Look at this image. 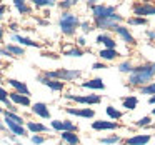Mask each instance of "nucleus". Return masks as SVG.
Instances as JSON below:
<instances>
[{
  "instance_id": "1",
  "label": "nucleus",
  "mask_w": 155,
  "mask_h": 145,
  "mask_svg": "<svg viewBox=\"0 0 155 145\" xmlns=\"http://www.w3.org/2000/svg\"><path fill=\"white\" fill-rule=\"evenodd\" d=\"M155 77V64H145L140 67H134V70L128 75L130 85H148L152 84V78Z\"/></svg>"
},
{
  "instance_id": "2",
  "label": "nucleus",
  "mask_w": 155,
  "mask_h": 145,
  "mask_svg": "<svg viewBox=\"0 0 155 145\" xmlns=\"http://www.w3.org/2000/svg\"><path fill=\"white\" fill-rule=\"evenodd\" d=\"M80 25V20L75 14H70V12H62V15L58 17V27H60L62 34L65 35H74L75 30Z\"/></svg>"
},
{
  "instance_id": "3",
  "label": "nucleus",
  "mask_w": 155,
  "mask_h": 145,
  "mask_svg": "<svg viewBox=\"0 0 155 145\" xmlns=\"http://www.w3.org/2000/svg\"><path fill=\"white\" fill-rule=\"evenodd\" d=\"M44 77L47 78H52V80H60V82H70V80H75L82 75L80 70H70V68H58V70H54V72H44Z\"/></svg>"
},
{
  "instance_id": "4",
  "label": "nucleus",
  "mask_w": 155,
  "mask_h": 145,
  "mask_svg": "<svg viewBox=\"0 0 155 145\" xmlns=\"http://www.w3.org/2000/svg\"><path fill=\"white\" fill-rule=\"evenodd\" d=\"M92 12H94L95 20H104V18H108L117 14V8L112 7V5H105V4H95L92 5Z\"/></svg>"
},
{
  "instance_id": "5",
  "label": "nucleus",
  "mask_w": 155,
  "mask_h": 145,
  "mask_svg": "<svg viewBox=\"0 0 155 145\" xmlns=\"http://www.w3.org/2000/svg\"><path fill=\"white\" fill-rule=\"evenodd\" d=\"M132 10H134L135 15L143 18V17H147V15H155V5L148 4V2H137V4H134Z\"/></svg>"
},
{
  "instance_id": "6",
  "label": "nucleus",
  "mask_w": 155,
  "mask_h": 145,
  "mask_svg": "<svg viewBox=\"0 0 155 145\" xmlns=\"http://www.w3.org/2000/svg\"><path fill=\"white\" fill-rule=\"evenodd\" d=\"M65 98L74 100L77 104H87V105H97L100 104V97L98 95H65Z\"/></svg>"
},
{
  "instance_id": "7",
  "label": "nucleus",
  "mask_w": 155,
  "mask_h": 145,
  "mask_svg": "<svg viewBox=\"0 0 155 145\" xmlns=\"http://www.w3.org/2000/svg\"><path fill=\"white\" fill-rule=\"evenodd\" d=\"M122 20H124V18H122V15L115 14V15H112V17H108V18H104V20H95V24H97V27H98V28L112 30V28H114L115 25H120V22H122Z\"/></svg>"
},
{
  "instance_id": "8",
  "label": "nucleus",
  "mask_w": 155,
  "mask_h": 145,
  "mask_svg": "<svg viewBox=\"0 0 155 145\" xmlns=\"http://www.w3.org/2000/svg\"><path fill=\"white\" fill-rule=\"evenodd\" d=\"M50 127L57 132H77V125L70 120H52Z\"/></svg>"
},
{
  "instance_id": "9",
  "label": "nucleus",
  "mask_w": 155,
  "mask_h": 145,
  "mask_svg": "<svg viewBox=\"0 0 155 145\" xmlns=\"http://www.w3.org/2000/svg\"><path fill=\"white\" fill-rule=\"evenodd\" d=\"M112 32H115V34H118L120 35V38L124 42H127V44H130V45H135L137 42H135V38H134V35L128 32V28H125V27H122V25H115L114 28H112Z\"/></svg>"
},
{
  "instance_id": "10",
  "label": "nucleus",
  "mask_w": 155,
  "mask_h": 145,
  "mask_svg": "<svg viewBox=\"0 0 155 145\" xmlns=\"http://www.w3.org/2000/svg\"><path fill=\"white\" fill-rule=\"evenodd\" d=\"M38 82L40 84H44V85H47L50 90H54V92H62L64 90V82H60V80H52V78H47V77H44V75H38Z\"/></svg>"
},
{
  "instance_id": "11",
  "label": "nucleus",
  "mask_w": 155,
  "mask_h": 145,
  "mask_svg": "<svg viewBox=\"0 0 155 145\" xmlns=\"http://www.w3.org/2000/svg\"><path fill=\"white\" fill-rule=\"evenodd\" d=\"M10 40L12 42H17V45H20V47H40L38 42H34V40H30V38L22 37V35H18V34H12L10 35Z\"/></svg>"
},
{
  "instance_id": "12",
  "label": "nucleus",
  "mask_w": 155,
  "mask_h": 145,
  "mask_svg": "<svg viewBox=\"0 0 155 145\" xmlns=\"http://www.w3.org/2000/svg\"><path fill=\"white\" fill-rule=\"evenodd\" d=\"M7 82H8V85L14 87V92H17V94H20V95H25V97L30 95V90H28V87L25 85V82L15 80V78H8Z\"/></svg>"
},
{
  "instance_id": "13",
  "label": "nucleus",
  "mask_w": 155,
  "mask_h": 145,
  "mask_svg": "<svg viewBox=\"0 0 155 145\" xmlns=\"http://www.w3.org/2000/svg\"><path fill=\"white\" fill-rule=\"evenodd\" d=\"M8 100L14 105H24V107H28V105H30V97L20 95V94H17V92H10V94H8Z\"/></svg>"
},
{
  "instance_id": "14",
  "label": "nucleus",
  "mask_w": 155,
  "mask_h": 145,
  "mask_svg": "<svg viewBox=\"0 0 155 145\" xmlns=\"http://www.w3.org/2000/svg\"><path fill=\"white\" fill-rule=\"evenodd\" d=\"M65 112L70 115H77V117H84V118H92L95 115V112L92 108H72V107H67Z\"/></svg>"
},
{
  "instance_id": "15",
  "label": "nucleus",
  "mask_w": 155,
  "mask_h": 145,
  "mask_svg": "<svg viewBox=\"0 0 155 145\" xmlns=\"http://www.w3.org/2000/svg\"><path fill=\"white\" fill-rule=\"evenodd\" d=\"M32 112L42 118H50V110H48V107L44 102H37V104L32 105Z\"/></svg>"
},
{
  "instance_id": "16",
  "label": "nucleus",
  "mask_w": 155,
  "mask_h": 145,
  "mask_svg": "<svg viewBox=\"0 0 155 145\" xmlns=\"http://www.w3.org/2000/svg\"><path fill=\"white\" fill-rule=\"evenodd\" d=\"M118 127L117 122H107V120H97L92 124L94 130H115Z\"/></svg>"
},
{
  "instance_id": "17",
  "label": "nucleus",
  "mask_w": 155,
  "mask_h": 145,
  "mask_svg": "<svg viewBox=\"0 0 155 145\" xmlns=\"http://www.w3.org/2000/svg\"><path fill=\"white\" fill-rule=\"evenodd\" d=\"M150 135L148 133H142V135H134V137L127 138V145H145L150 142Z\"/></svg>"
},
{
  "instance_id": "18",
  "label": "nucleus",
  "mask_w": 155,
  "mask_h": 145,
  "mask_svg": "<svg viewBox=\"0 0 155 145\" xmlns=\"http://www.w3.org/2000/svg\"><path fill=\"white\" fill-rule=\"evenodd\" d=\"M97 44H102L105 48L115 50V45H117V42H115L114 38L110 37V35H107V34H100V35L97 37Z\"/></svg>"
},
{
  "instance_id": "19",
  "label": "nucleus",
  "mask_w": 155,
  "mask_h": 145,
  "mask_svg": "<svg viewBox=\"0 0 155 145\" xmlns=\"http://www.w3.org/2000/svg\"><path fill=\"white\" fill-rule=\"evenodd\" d=\"M5 125H7V128L12 132L14 135H20V137H24L25 133H27V130L24 128V125H18V124H14V122L7 120L5 118Z\"/></svg>"
},
{
  "instance_id": "20",
  "label": "nucleus",
  "mask_w": 155,
  "mask_h": 145,
  "mask_svg": "<svg viewBox=\"0 0 155 145\" xmlns=\"http://www.w3.org/2000/svg\"><path fill=\"white\" fill-rule=\"evenodd\" d=\"M84 88H94V90H104L105 88V84L102 78H92V80H87L82 84Z\"/></svg>"
},
{
  "instance_id": "21",
  "label": "nucleus",
  "mask_w": 155,
  "mask_h": 145,
  "mask_svg": "<svg viewBox=\"0 0 155 145\" xmlns=\"http://www.w3.org/2000/svg\"><path fill=\"white\" fill-rule=\"evenodd\" d=\"M60 135H62V140L67 142L68 145H78V142H80V138L75 132H60Z\"/></svg>"
},
{
  "instance_id": "22",
  "label": "nucleus",
  "mask_w": 155,
  "mask_h": 145,
  "mask_svg": "<svg viewBox=\"0 0 155 145\" xmlns=\"http://www.w3.org/2000/svg\"><path fill=\"white\" fill-rule=\"evenodd\" d=\"M14 7L17 8L18 14H22V15L32 14V7L27 4V2H24V0H14Z\"/></svg>"
},
{
  "instance_id": "23",
  "label": "nucleus",
  "mask_w": 155,
  "mask_h": 145,
  "mask_svg": "<svg viewBox=\"0 0 155 145\" xmlns=\"http://www.w3.org/2000/svg\"><path fill=\"white\" fill-rule=\"evenodd\" d=\"M27 128L34 133H44L48 132V127H45L44 124H38V122H27Z\"/></svg>"
},
{
  "instance_id": "24",
  "label": "nucleus",
  "mask_w": 155,
  "mask_h": 145,
  "mask_svg": "<svg viewBox=\"0 0 155 145\" xmlns=\"http://www.w3.org/2000/svg\"><path fill=\"white\" fill-rule=\"evenodd\" d=\"M5 50H7L8 54L12 55V57H14V55H17V57L25 55L24 47H20V45H15V44H7V45H5Z\"/></svg>"
},
{
  "instance_id": "25",
  "label": "nucleus",
  "mask_w": 155,
  "mask_h": 145,
  "mask_svg": "<svg viewBox=\"0 0 155 145\" xmlns=\"http://www.w3.org/2000/svg\"><path fill=\"white\" fill-rule=\"evenodd\" d=\"M0 102H4L5 105H7L8 108H10V112H17V108H15V105L12 104L10 100H8V92L5 90L2 85H0Z\"/></svg>"
},
{
  "instance_id": "26",
  "label": "nucleus",
  "mask_w": 155,
  "mask_h": 145,
  "mask_svg": "<svg viewBox=\"0 0 155 145\" xmlns=\"http://www.w3.org/2000/svg\"><path fill=\"white\" fill-rule=\"evenodd\" d=\"M98 55H100V58H104V60L110 62V60H115V58H117L120 54H118L117 50H110V48H102Z\"/></svg>"
},
{
  "instance_id": "27",
  "label": "nucleus",
  "mask_w": 155,
  "mask_h": 145,
  "mask_svg": "<svg viewBox=\"0 0 155 145\" xmlns=\"http://www.w3.org/2000/svg\"><path fill=\"white\" fill-rule=\"evenodd\" d=\"M122 104H124V108H127V110H135L137 108V97H134V95H130V97H125L124 100H122Z\"/></svg>"
},
{
  "instance_id": "28",
  "label": "nucleus",
  "mask_w": 155,
  "mask_h": 145,
  "mask_svg": "<svg viewBox=\"0 0 155 145\" xmlns=\"http://www.w3.org/2000/svg\"><path fill=\"white\" fill-rule=\"evenodd\" d=\"M4 118H7V120L14 122V124H18V125H24V118L20 117V115H17L15 112H10V110H5L4 112Z\"/></svg>"
},
{
  "instance_id": "29",
  "label": "nucleus",
  "mask_w": 155,
  "mask_h": 145,
  "mask_svg": "<svg viewBox=\"0 0 155 145\" xmlns=\"http://www.w3.org/2000/svg\"><path fill=\"white\" fill-rule=\"evenodd\" d=\"M65 55H68V57H82L84 50L80 47H68V48H65Z\"/></svg>"
},
{
  "instance_id": "30",
  "label": "nucleus",
  "mask_w": 155,
  "mask_h": 145,
  "mask_svg": "<svg viewBox=\"0 0 155 145\" xmlns=\"http://www.w3.org/2000/svg\"><path fill=\"white\" fill-rule=\"evenodd\" d=\"M120 140H122L120 135H112V137L100 138V143H104V145H114V143H118Z\"/></svg>"
},
{
  "instance_id": "31",
  "label": "nucleus",
  "mask_w": 155,
  "mask_h": 145,
  "mask_svg": "<svg viewBox=\"0 0 155 145\" xmlns=\"http://www.w3.org/2000/svg\"><path fill=\"white\" fill-rule=\"evenodd\" d=\"M107 115L110 118H114V120H118V118H122V112L117 110L115 107H112V105H108L107 107Z\"/></svg>"
},
{
  "instance_id": "32",
  "label": "nucleus",
  "mask_w": 155,
  "mask_h": 145,
  "mask_svg": "<svg viewBox=\"0 0 155 145\" xmlns=\"http://www.w3.org/2000/svg\"><path fill=\"white\" fill-rule=\"evenodd\" d=\"M140 92L143 95H155V82H152V84H148V85H143V87H140Z\"/></svg>"
},
{
  "instance_id": "33",
  "label": "nucleus",
  "mask_w": 155,
  "mask_h": 145,
  "mask_svg": "<svg viewBox=\"0 0 155 145\" xmlns=\"http://www.w3.org/2000/svg\"><path fill=\"white\" fill-rule=\"evenodd\" d=\"M118 70H120L122 74H130V72L134 70V67H132V64L128 60H125V62H122V64L118 65Z\"/></svg>"
},
{
  "instance_id": "34",
  "label": "nucleus",
  "mask_w": 155,
  "mask_h": 145,
  "mask_svg": "<svg viewBox=\"0 0 155 145\" xmlns=\"http://www.w3.org/2000/svg\"><path fill=\"white\" fill-rule=\"evenodd\" d=\"M35 7H54L55 2L54 0H34Z\"/></svg>"
},
{
  "instance_id": "35",
  "label": "nucleus",
  "mask_w": 155,
  "mask_h": 145,
  "mask_svg": "<svg viewBox=\"0 0 155 145\" xmlns=\"http://www.w3.org/2000/svg\"><path fill=\"white\" fill-rule=\"evenodd\" d=\"M75 4H77V2H74V0H65V2H60V4H58V7H60L62 10H65V12H67L68 8H70V7H74Z\"/></svg>"
},
{
  "instance_id": "36",
  "label": "nucleus",
  "mask_w": 155,
  "mask_h": 145,
  "mask_svg": "<svg viewBox=\"0 0 155 145\" xmlns=\"http://www.w3.org/2000/svg\"><path fill=\"white\" fill-rule=\"evenodd\" d=\"M30 140H32V143H34V145H42L45 140H47V138L42 137V135H32Z\"/></svg>"
},
{
  "instance_id": "37",
  "label": "nucleus",
  "mask_w": 155,
  "mask_h": 145,
  "mask_svg": "<svg viewBox=\"0 0 155 145\" xmlns=\"http://www.w3.org/2000/svg\"><path fill=\"white\" fill-rule=\"evenodd\" d=\"M128 24L130 25H145L147 20H145V18H140V17H134V18H128Z\"/></svg>"
},
{
  "instance_id": "38",
  "label": "nucleus",
  "mask_w": 155,
  "mask_h": 145,
  "mask_svg": "<svg viewBox=\"0 0 155 145\" xmlns=\"http://www.w3.org/2000/svg\"><path fill=\"white\" fill-rule=\"evenodd\" d=\"M150 122H152L150 117H143V118L135 122V125H137V127H147V125H150Z\"/></svg>"
},
{
  "instance_id": "39",
  "label": "nucleus",
  "mask_w": 155,
  "mask_h": 145,
  "mask_svg": "<svg viewBox=\"0 0 155 145\" xmlns=\"http://www.w3.org/2000/svg\"><path fill=\"white\" fill-rule=\"evenodd\" d=\"M78 27L82 28V32H84V34H88V32L94 30V28H92V25L88 24V22H80V25H78Z\"/></svg>"
},
{
  "instance_id": "40",
  "label": "nucleus",
  "mask_w": 155,
  "mask_h": 145,
  "mask_svg": "<svg viewBox=\"0 0 155 145\" xmlns=\"http://www.w3.org/2000/svg\"><path fill=\"white\" fill-rule=\"evenodd\" d=\"M5 12H7V7H5L4 4H0V20H2V18H4Z\"/></svg>"
},
{
  "instance_id": "41",
  "label": "nucleus",
  "mask_w": 155,
  "mask_h": 145,
  "mask_svg": "<svg viewBox=\"0 0 155 145\" xmlns=\"http://www.w3.org/2000/svg\"><path fill=\"white\" fill-rule=\"evenodd\" d=\"M92 67H94L95 70H102V68H107V67H105V64H94Z\"/></svg>"
},
{
  "instance_id": "42",
  "label": "nucleus",
  "mask_w": 155,
  "mask_h": 145,
  "mask_svg": "<svg viewBox=\"0 0 155 145\" xmlns=\"http://www.w3.org/2000/svg\"><path fill=\"white\" fill-rule=\"evenodd\" d=\"M0 55H4V57H12V55L5 50V48H0Z\"/></svg>"
},
{
  "instance_id": "43",
  "label": "nucleus",
  "mask_w": 155,
  "mask_h": 145,
  "mask_svg": "<svg viewBox=\"0 0 155 145\" xmlns=\"http://www.w3.org/2000/svg\"><path fill=\"white\" fill-rule=\"evenodd\" d=\"M85 44H87V42H85V38L84 37H78V45H80V47H84Z\"/></svg>"
},
{
  "instance_id": "44",
  "label": "nucleus",
  "mask_w": 155,
  "mask_h": 145,
  "mask_svg": "<svg viewBox=\"0 0 155 145\" xmlns=\"http://www.w3.org/2000/svg\"><path fill=\"white\" fill-rule=\"evenodd\" d=\"M147 37H148V38H155V32L148 30V32H147Z\"/></svg>"
},
{
  "instance_id": "45",
  "label": "nucleus",
  "mask_w": 155,
  "mask_h": 145,
  "mask_svg": "<svg viewBox=\"0 0 155 145\" xmlns=\"http://www.w3.org/2000/svg\"><path fill=\"white\" fill-rule=\"evenodd\" d=\"M148 104H152V105H153V104H155V95H152V97H150V98H148Z\"/></svg>"
},
{
  "instance_id": "46",
  "label": "nucleus",
  "mask_w": 155,
  "mask_h": 145,
  "mask_svg": "<svg viewBox=\"0 0 155 145\" xmlns=\"http://www.w3.org/2000/svg\"><path fill=\"white\" fill-rule=\"evenodd\" d=\"M4 38V28H0V40Z\"/></svg>"
},
{
  "instance_id": "47",
  "label": "nucleus",
  "mask_w": 155,
  "mask_h": 145,
  "mask_svg": "<svg viewBox=\"0 0 155 145\" xmlns=\"http://www.w3.org/2000/svg\"><path fill=\"white\" fill-rule=\"evenodd\" d=\"M2 128H4V125H2V124H0V130H2Z\"/></svg>"
},
{
  "instance_id": "48",
  "label": "nucleus",
  "mask_w": 155,
  "mask_h": 145,
  "mask_svg": "<svg viewBox=\"0 0 155 145\" xmlns=\"http://www.w3.org/2000/svg\"><path fill=\"white\" fill-rule=\"evenodd\" d=\"M2 112H4V108H2V107H0V114H2Z\"/></svg>"
},
{
  "instance_id": "49",
  "label": "nucleus",
  "mask_w": 155,
  "mask_h": 145,
  "mask_svg": "<svg viewBox=\"0 0 155 145\" xmlns=\"http://www.w3.org/2000/svg\"><path fill=\"white\" fill-rule=\"evenodd\" d=\"M152 114H153V115H155V108H153V110H152Z\"/></svg>"
},
{
  "instance_id": "50",
  "label": "nucleus",
  "mask_w": 155,
  "mask_h": 145,
  "mask_svg": "<svg viewBox=\"0 0 155 145\" xmlns=\"http://www.w3.org/2000/svg\"><path fill=\"white\" fill-rule=\"evenodd\" d=\"M0 80H2V72H0Z\"/></svg>"
}]
</instances>
